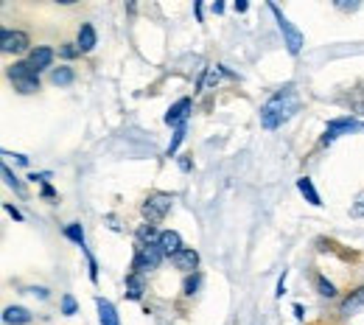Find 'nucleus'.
Masks as SVG:
<instances>
[{"instance_id":"26","label":"nucleus","mask_w":364,"mask_h":325,"mask_svg":"<svg viewBox=\"0 0 364 325\" xmlns=\"http://www.w3.org/2000/svg\"><path fill=\"white\" fill-rule=\"evenodd\" d=\"M0 171H3V180H6V186L14 188V193H20V196L26 193V186H23V180H20V177L11 171V166H6V163H3V169H0Z\"/></svg>"},{"instance_id":"29","label":"nucleus","mask_w":364,"mask_h":325,"mask_svg":"<svg viewBox=\"0 0 364 325\" xmlns=\"http://www.w3.org/2000/svg\"><path fill=\"white\" fill-rule=\"evenodd\" d=\"M350 216H353V219H364V191H359V193L353 196V202H350Z\"/></svg>"},{"instance_id":"28","label":"nucleus","mask_w":364,"mask_h":325,"mask_svg":"<svg viewBox=\"0 0 364 325\" xmlns=\"http://www.w3.org/2000/svg\"><path fill=\"white\" fill-rule=\"evenodd\" d=\"M82 252H85V261H87V278H90V283H98V261H95V255L90 252V247H85Z\"/></svg>"},{"instance_id":"19","label":"nucleus","mask_w":364,"mask_h":325,"mask_svg":"<svg viewBox=\"0 0 364 325\" xmlns=\"http://www.w3.org/2000/svg\"><path fill=\"white\" fill-rule=\"evenodd\" d=\"M362 306H364V286H356V289L339 303V314H342V317H350V314H353L356 309H362Z\"/></svg>"},{"instance_id":"2","label":"nucleus","mask_w":364,"mask_h":325,"mask_svg":"<svg viewBox=\"0 0 364 325\" xmlns=\"http://www.w3.org/2000/svg\"><path fill=\"white\" fill-rule=\"evenodd\" d=\"M6 76H9L11 87H14V93H20V95H34L43 87L40 73H37L26 59H14V62L6 68Z\"/></svg>"},{"instance_id":"39","label":"nucleus","mask_w":364,"mask_h":325,"mask_svg":"<svg viewBox=\"0 0 364 325\" xmlns=\"http://www.w3.org/2000/svg\"><path fill=\"white\" fill-rule=\"evenodd\" d=\"M291 311H294V320H297V323H303V320H306V306H303V303H294V306H291Z\"/></svg>"},{"instance_id":"8","label":"nucleus","mask_w":364,"mask_h":325,"mask_svg":"<svg viewBox=\"0 0 364 325\" xmlns=\"http://www.w3.org/2000/svg\"><path fill=\"white\" fill-rule=\"evenodd\" d=\"M191 112H193V98H191V95H182V98H177V101H174V104L166 110L163 121H166V127L180 129V127H188Z\"/></svg>"},{"instance_id":"32","label":"nucleus","mask_w":364,"mask_h":325,"mask_svg":"<svg viewBox=\"0 0 364 325\" xmlns=\"http://www.w3.org/2000/svg\"><path fill=\"white\" fill-rule=\"evenodd\" d=\"M286 278H289V270H283V275L277 278V286H274V297L277 300H283V294H286Z\"/></svg>"},{"instance_id":"4","label":"nucleus","mask_w":364,"mask_h":325,"mask_svg":"<svg viewBox=\"0 0 364 325\" xmlns=\"http://www.w3.org/2000/svg\"><path fill=\"white\" fill-rule=\"evenodd\" d=\"M174 208V193H166V191H151L143 202H140V216L143 222L149 225H160Z\"/></svg>"},{"instance_id":"5","label":"nucleus","mask_w":364,"mask_h":325,"mask_svg":"<svg viewBox=\"0 0 364 325\" xmlns=\"http://www.w3.org/2000/svg\"><path fill=\"white\" fill-rule=\"evenodd\" d=\"M166 261L163 250L157 244H135V252H132V272L140 275H149L154 270H160V264Z\"/></svg>"},{"instance_id":"40","label":"nucleus","mask_w":364,"mask_h":325,"mask_svg":"<svg viewBox=\"0 0 364 325\" xmlns=\"http://www.w3.org/2000/svg\"><path fill=\"white\" fill-rule=\"evenodd\" d=\"M336 9H339V11H356V9H359V3H348V0H336Z\"/></svg>"},{"instance_id":"21","label":"nucleus","mask_w":364,"mask_h":325,"mask_svg":"<svg viewBox=\"0 0 364 325\" xmlns=\"http://www.w3.org/2000/svg\"><path fill=\"white\" fill-rule=\"evenodd\" d=\"M314 289H317L319 297H325V300H336V297H339L336 283H333V280H328V275H322V272L314 275Z\"/></svg>"},{"instance_id":"20","label":"nucleus","mask_w":364,"mask_h":325,"mask_svg":"<svg viewBox=\"0 0 364 325\" xmlns=\"http://www.w3.org/2000/svg\"><path fill=\"white\" fill-rule=\"evenodd\" d=\"M202 283H205V275L202 272H191V275H182V297H196L202 292Z\"/></svg>"},{"instance_id":"9","label":"nucleus","mask_w":364,"mask_h":325,"mask_svg":"<svg viewBox=\"0 0 364 325\" xmlns=\"http://www.w3.org/2000/svg\"><path fill=\"white\" fill-rule=\"evenodd\" d=\"M228 79H238L228 65L205 68V73H202V76H199V82H196V90H199V93H205V90H216V87H219L222 82H228Z\"/></svg>"},{"instance_id":"11","label":"nucleus","mask_w":364,"mask_h":325,"mask_svg":"<svg viewBox=\"0 0 364 325\" xmlns=\"http://www.w3.org/2000/svg\"><path fill=\"white\" fill-rule=\"evenodd\" d=\"M199 261L202 258H199V252L193 247H182L180 252L171 258V267L182 275H191V272H199Z\"/></svg>"},{"instance_id":"15","label":"nucleus","mask_w":364,"mask_h":325,"mask_svg":"<svg viewBox=\"0 0 364 325\" xmlns=\"http://www.w3.org/2000/svg\"><path fill=\"white\" fill-rule=\"evenodd\" d=\"M76 46L82 53H92L95 46H98V31H95V26L92 23H82L79 26V31H76Z\"/></svg>"},{"instance_id":"10","label":"nucleus","mask_w":364,"mask_h":325,"mask_svg":"<svg viewBox=\"0 0 364 325\" xmlns=\"http://www.w3.org/2000/svg\"><path fill=\"white\" fill-rule=\"evenodd\" d=\"M53 59H56V50L50 46H34L28 50V56H26V62L37 70V73H43V70H53Z\"/></svg>"},{"instance_id":"17","label":"nucleus","mask_w":364,"mask_h":325,"mask_svg":"<svg viewBox=\"0 0 364 325\" xmlns=\"http://www.w3.org/2000/svg\"><path fill=\"white\" fill-rule=\"evenodd\" d=\"M48 82H50L53 87H70V85L76 82V70H73L70 65H59V68H53V70L48 73Z\"/></svg>"},{"instance_id":"36","label":"nucleus","mask_w":364,"mask_h":325,"mask_svg":"<svg viewBox=\"0 0 364 325\" xmlns=\"http://www.w3.org/2000/svg\"><path fill=\"white\" fill-rule=\"evenodd\" d=\"M104 222H107V228H109V230H115V233H121V230H124L115 213H107V216H104Z\"/></svg>"},{"instance_id":"7","label":"nucleus","mask_w":364,"mask_h":325,"mask_svg":"<svg viewBox=\"0 0 364 325\" xmlns=\"http://www.w3.org/2000/svg\"><path fill=\"white\" fill-rule=\"evenodd\" d=\"M31 37L23 31V28H3L0 31V50L3 53H9V56H20V53H26L28 56V50H31Z\"/></svg>"},{"instance_id":"16","label":"nucleus","mask_w":364,"mask_h":325,"mask_svg":"<svg viewBox=\"0 0 364 325\" xmlns=\"http://www.w3.org/2000/svg\"><path fill=\"white\" fill-rule=\"evenodd\" d=\"M3 323L6 325H31L34 314L26 306H6L3 309Z\"/></svg>"},{"instance_id":"35","label":"nucleus","mask_w":364,"mask_h":325,"mask_svg":"<svg viewBox=\"0 0 364 325\" xmlns=\"http://www.w3.org/2000/svg\"><path fill=\"white\" fill-rule=\"evenodd\" d=\"M56 196H59V191H56V188L50 186V183L40 188V199H46V202H50V199H56Z\"/></svg>"},{"instance_id":"31","label":"nucleus","mask_w":364,"mask_h":325,"mask_svg":"<svg viewBox=\"0 0 364 325\" xmlns=\"http://www.w3.org/2000/svg\"><path fill=\"white\" fill-rule=\"evenodd\" d=\"M3 211H6V213H9L11 219H14V222H20V225L26 222V216H23V211H20V208H17L14 202H3Z\"/></svg>"},{"instance_id":"34","label":"nucleus","mask_w":364,"mask_h":325,"mask_svg":"<svg viewBox=\"0 0 364 325\" xmlns=\"http://www.w3.org/2000/svg\"><path fill=\"white\" fill-rule=\"evenodd\" d=\"M28 294H34V297H40V300H48V297H50V289H48V286H28Z\"/></svg>"},{"instance_id":"22","label":"nucleus","mask_w":364,"mask_h":325,"mask_svg":"<svg viewBox=\"0 0 364 325\" xmlns=\"http://www.w3.org/2000/svg\"><path fill=\"white\" fill-rule=\"evenodd\" d=\"M160 241V230L157 225H149V222H140L135 228V244H157Z\"/></svg>"},{"instance_id":"12","label":"nucleus","mask_w":364,"mask_h":325,"mask_svg":"<svg viewBox=\"0 0 364 325\" xmlns=\"http://www.w3.org/2000/svg\"><path fill=\"white\" fill-rule=\"evenodd\" d=\"M146 275H140V272H127V278H124V297L129 300V303H140L143 300V294H146Z\"/></svg>"},{"instance_id":"25","label":"nucleus","mask_w":364,"mask_h":325,"mask_svg":"<svg viewBox=\"0 0 364 325\" xmlns=\"http://www.w3.org/2000/svg\"><path fill=\"white\" fill-rule=\"evenodd\" d=\"M59 314H62V317H76V314H79V300H76L70 292L62 294V300H59Z\"/></svg>"},{"instance_id":"18","label":"nucleus","mask_w":364,"mask_h":325,"mask_svg":"<svg viewBox=\"0 0 364 325\" xmlns=\"http://www.w3.org/2000/svg\"><path fill=\"white\" fill-rule=\"evenodd\" d=\"M297 191H300V196H303L311 208H322V196H319V191L311 177H297Z\"/></svg>"},{"instance_id":"3","label":"nucleus","mask_w":364,"mask_h":325,"mask_svg":"<svg viewBox=\"0 0 364 325\" xmlns=\"http://www.w3.org/2000/svg\"><path fill=\"white\" fill-rule=\"evenodd\" d=\"M267 9L272 11L274 23H277V31L283 34V46H286V50L291 53V56H300L303 53V46H306V37H303V31L280 11V6L277 3H267Z\"/></svg>"},{"instance_id":"13","label":"nucleus","mask_w":364,"mask_h":325,"mask_svg":"<svg viewBox=\"0 0 364 325\" xmlns=\"http://www.w3.org/2000/svg\"><path fill=\"white\" fill-rule=\"evenodd\" d=\"M95 311H98V325H121V314L112 300L95 297Z\"/></svg>"},{"instance_id":"41","label":"nucleus","mask_w":364,"mask_h":325,"mask_svg":"<svg viewBox=\"0 0 364 325\" xmlns=\"http://www.w3.org/2000/svg\"><path fill=\"white\" fill-rule=\"evenodd\" d=\"M232 9H235V14H247L250 11V0H235Z\"/></svg>"},{"instance_id":"27","label":"nucleus","mask_w":364,"mask_h":325,"mask_svg":"<svg viewBox=\"0 0 364 325\" xmlns=\"http://www.w3.org/2000/svg\"><path fill=\"white\" fill-rule=\"evenodd\" d=\"M56 56H59L65 65H70L73 59H79V56H82V50H79V46H76V43H62V46H59V50H56Z\"/></svg>"},{"instance_id":"23","label":"nucleus","mask_w":364,"mask_h":325,"mask_svg":"<svg viewBox=\"0 0 364 325\" xmlns=\"http://www.w3.org/2000/svg\"><path fill=\"white\" fill-rule=\"evenodd\" d=\"M62 235L68 238V241H73L76 247H87V235H85V228H82V222H68L65 228H62Z\"/></svg>"},{"instance_id":"14","label":"nucleus","mask_w":364,"mask_h":325,"mask_svg":"<svg viewBox=\"0 0 364 325\" xmlns=\"http://www.w3.org/2000/svg\"><path fill=\"white\" fill-rule=\"evenodd\" d=\"M157 247H160V250H163V255L171 261L185 244H182V235L177 230H160V241H157Z\"/></svg>"},{"instance_id":"37","label":"nucleus","mask_w":364,"mask_h":325,"mask_svg":"<svg viewBox=\"0 0 364 325\" xmlns=\"http://www.w3.org/2000/svg\"><path fill=\"white\" fill-rule=\"evenodd\" d=\"M193 14H196V23H205V3L202 0H193Z\"/></svg>"},{"instance_id":"1","label":"nucleus","mask_w":364,"mask_h":325,"mask_svg":"<svg viewBox=\"0 0 364 325\" xmlns=\"http://www.w3.org/2000/svg\"><path fill=\"white\" fill-rule=\"evenodd\" d=\"M297 112H300V95L294 90V85H286V87H280L277 93H272L264 101V107H261V127L274 132L283 124H289Z\"/></svg>"},{"instance_id":"24","label":"nucleus","mask_w":364,"mask_h":325,"mask_svg":"<svg viewBox=\"0 0 364 325\" xmlns=\"http://www.w3.org/2000/svg\"><path fill=\"white\" fill-rule=\"evenodd\" d=\"M185 138H188V127H180V129L171 132V140H168V146H166V157H168V160L177 157V151H180V146L185 143Z\"/></svg>"},{"instance_id":"30","label":"nucleus","mask_w":364,"mask_h":325,"mask_svg":"<svg viewBox=\"0 0 364 325\" xmlns=\"http://www.w3.org/2000/svg\"><path fill=\"white\" fill-rule=\"evenodd\" d=\"M50 177H53V171H31L26 180H28V183H34V186L43 188V186H48V183H50Z\"/></svg>"},{"instance_id":"6","label":"nucleus","mask_w":364,"mask_h":325,"mask_svg":"<svg viewBox=\"0 0 364 325\" xmlns=\"http://www.w3.org/2000/svg\"><path fill=\"white\" fill-rule=\"evenodd\" d=\"M364 129V124L359 118H353V115H342V118H331L328 124H325V129H322V138H319V146H331L333 140L345 138V135H353V132H359Z\"/></svg>"},{"instance_id":"33","label":"nucleus","mask_w":364,"mask_h":325,"mask_svg":"<svg viewBox=\"0 0 364 325\" xmlns=\"http://www.w3.org/2000/svg\"><path fill=\"white\" fill-rule=\"evenodd\" d=\"M3 157H14V166H20V169H28V163H31V160H28V154H20V151H17V154L3 151Z\"/></svg>"},{"instance_id":"38","label":"nucleus","mask_w":364,"mask_h":325,"mask_svg":"<svg viewBox=\"0 0 364 325\" xmlns=\"http://www.w3.org/2000/svg\"><path fill=\"white\" fill-rule=\"evenodd\" d=\"M180 171H185V174L193 171V157H191V154H182L180 157Z\"/></svg>"},{"instance_id":"42","label":"nucleus","mask_w":364,"mask_h":325,"mask_svg":"<svg viewBox=\"0 0 364 325\" xmlns=\"http://www.w3.org/2000/svg\"><path fill=\"white\" fill-rule=\"evenodd\" d=\"M225 9H228L225 0H213V3H210V11H213V14H225Z\"/></svg>"}]
</instances>
